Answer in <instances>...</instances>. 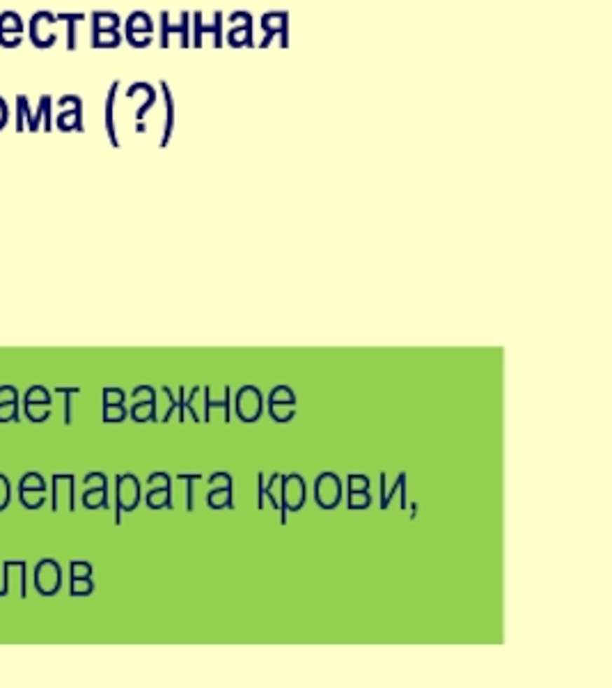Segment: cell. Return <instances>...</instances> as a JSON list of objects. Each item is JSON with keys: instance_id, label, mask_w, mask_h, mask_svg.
Wrapping results in <instances>:
<instances>
[{"instance_id": "obj_1", "label": "cell", "mask_w": 612, "mask_h": 688, "mask_svg": "<svg viewBox=\"0 0 612 688\" xmlns=\"http://www.w3.org/2000/svg\"><path fill=\"white\" fill-rule=\"evenodd\" d=\"M314 500L321 509H335L342 500V482L335 473H321L314 482Z\"/></svg>"}, {"instance_id": "obj_2", "label": "cell", "mask_w": 612, "mask_h": 688, "mask_svg": "<svg viewBox=\"0 0 612 688\" xmlns=\"http://www.w3.org/2000/svg\"><path fill=\"white\" fill-rule=\"evenodd\" d=\"M236 415L241 422H257L261 415V393L254 386H243L236 395Z\"/></svg>"}, {"instance_id": "obj_3", "label": "cell", "mask_w": 612, "mask_h": 688, "mask_svg": "<svg viewBox=\"0 0 612 688\" xmlns=\"http://www.w3.org/2000/svg\"><path fill=\"white\" fill-rule=\"evenodd\" d=\"M170 35H179V44L186 48L191 46V14L189 12H182L179 16V23H172L170 21V14L163 12L161 14V46H170Z\"/></svg>"}, {"instance_id": "obj_4", "label": "cell", "mask_w": 612, "mask_h": 688, "mask_svg": "<svg viewBox=\"0 0 612 688\" xmlns=\"http://www.w3.org/2000/svg\"><path fill=\"white\" fill-rule=\"evenodd\" d=\"M305 505V482L301 475H287L283 478V507L289 512H299Z\"/></svg>"}, {"instance_id": "obj_5", "label": "cell", "mask_w": 612, "mask_h": 688, "mask_svg": "<svg viewBox=\"0 0 612 688\" xmlns=\"http://www.w3.org/2000/svg\"><path fill=\"white\" fill-rule=\"evenodd\" d=\"M261 30L264 32H276V35L280 37L278 39V44L287 48L289 46V12H266L264 16H261Z\"/></svg>"}, {"instance_id": "obj_6", "label": "cell", "mask_w": 612, "mask_h": 688, "mask_svg": "<svg viewBox=\"0 0 612 688\" xmlns=\"http://www.w3.org/2000/svg\"><path fill=\"white\" fill-rule=\"evenodd\" d=\"M140 500V484L133 475H122L117 480V503L124 509V512H131V509L138 507Z\"/></svg>"}, {"instance_id": "obj_7", "label": "cell", "mask_w": 612, "mask_h": 688, "mask_svg": "<svg viewBox=\"0 0 612 688\" xmlns=\"http://www.w3.org/2000/svg\"><path fill=\"white\" fill-rule=\"evenodd\" d=\"M35 583H37L39 592H44V594L57 592V588H60V567L55 562H50V560L41 562L35 574Z\"/></svg>"}, {"instance_id": "obj_8", "label": "cell", "mask_w": 612, "mask_h": 688, "mask_svg": "<svg viewBox=\"0 0 612 688\" xmlns=\"http://www.w3.org/2000/svg\"><path fill=\"white\" fill-rule=\"evenodd\" d=\"M254 30H252V21L248 23H241V25H232V30L227 32V44L234 46V48H241V46H254Z\"/></svg>"}, {"instance_id": "obj_9", "label": "cell", "mask_w": 612, "mask_h": 688, "mask_svg": "<svg viewBox=\"0 0 612 688\" xmlns=\"http://www.w3.org/2000/svg\"><path fill=\"white\" fill-rule=\"evenodd\" d=\"M161 90H163V97H165V122H163V138H161V147H165L168 140L172 138V129H175V101H172V92H170L168 83H161Z\"/></svg>"}, {"instance_id": "obj_10", "label": "cell", "mask_w": 612, "mask_h": 688, "mask_svg": "<svg viewBox=\"0 0 612 688\" xmlns=\"http://www.w3.org/2000/svg\"><path fill=\"white\" fill-rule=\"evenodd\" d=\"M223 12H214V16H211L209 21H204V16H202V23H200V30H202V37L204 35H211L214 37V46L220 48L223 46Z\"/></svg>"}, {"instance_id": "obj_11", "label": "cell", "mask_w": 612, "mask_h": 688, "mask_svg": "<svg viewBox=\"0 0 612 688\" xmlns=\"http://www.w3.org/2000/svg\"><path fill=\"white\" fill-rule=\"evenodd\" d=\"M126 32H154V21L147 12H133L126 21Z\"/></svg>"}, {"instance_id": "obj_12", "label": "cell", "mask_w": 612, "mask_h": 688, "mask_svg": "<svg viewBox=\"0 0 612 688\" xmlns=\"http://www.w3.org/2000/svg\"><path fill=\"white\" fill-rule=\"evenodd\" d=\"M264 496L271 498V503H273V507L278 509V512H285V507H283V475H273L268 482V487L264 489Z\"/></svg>"}, {"instance_id": "obj_13", "label": "cell", "mask_w": 612, "mask_h": 688, "mask_svg": "<svg viewBox=\"0 0 612 688\" xmlns=\"http://www.w3.org/2000/svg\"><path fill=\"white\" fill-rule=\"evenodd\" d=\"M207 505L211 509H223V507L232 509L234 507V503H232V489H214L207 496Z\"/></svg>"}, {"instance_id": "obj_14", "label": "cell", "mask_w": 612, "mask_h": 688, "mask_svg": "<svg viewBox=\"0 0 612 688\" xmlns=\"http://www.w3.org/2000/svg\"><path fill=\"white\" fill-rule=\"evenodd\" d=\"M294 411H296V404H268V413L271 418L276 422L285 424L294 418Z\"/></svg>"}, {"instance_id": "obj_15", "label": "cell", "mask_w": 612, "mask_h": 688, "mask_svg": "<svg viewBox=\"0 0 612 688\" xmlns=\"http://www.w3.org/2000/svg\"><path fill=\"white\" fill-rule=\"evenodd\" d=\"M117 88H120V83H113V88H110V92H108V101H106V110H108L106 126H108V135H110V140H113V145H120V140H117V135H115V122H113V104H115Z\"/></svg>"}, {"instance_id": "obj_16", "label": "cell", "mask_w": 612, "mask_h": 688, "mask_svg": "<svg viewBox=\"0 0 612 688\" xmlns=\"http://www.w3.org/2000/svg\"><path fill=\"white\" fill-rule=\"evenodd\" d=\"M154 413H156V402H135L131 411L135 422H147L149 418H154Z\"/></svg>"}, {"instance_id": "obj_17", "label": "cell", "mask_w": 612, "mask_h": 688, "mask_svg": "<svg viewBox=\"0 0 612 688\" xmlns=\"http://www.w3.org/2000/svg\"><path fill=\"white\" fill-rule=\"evenodd\" d=\"M120 25V16L110 12H97L95 14V32L99 30H115Z\"/></svg>"}, {"instance_id": "obj_18", "label": "cell", "mask_w": 612, "mask_h": 688, "mask_svg": "<svg viewBox=\"0 0 612 688\" xmlns=\"http://www.w3.org/2000/svg\"><path fill=\"white\" fill-rule=\"evenodd\" d=\"M268 404H296V397L289 386H276L268 395Z\"/></svg>"}, {"instance_id": "obj_19", "label": "cell", "mask_w": 612, "mask_h": 688, "mask_svg": "<svg viewBox=\"0 0 612 688\" xmlns=\"http://www.w3.org/2000/svg\"><path fill=\"white\" fill-rule=\"evenodd\" d=\"M147 505L151 509L172 507V503H170V489H151L149 496H147Z\"/></svg>"}, {"instance_id": "obj_20", "label": "cell", "mask_w": 612, "mask_h": 688, "mask_svg": "<svg viewBox=\"0 0 612 688\" xmlns=\"http://www.w3.org/2000/svg\"><path fill=\"white\" fill-rule=\"evenodd\" d=\"M120 41H122V37L117 30H99V32H95V41H92V44L95 46H120Z\"/></svg>"}, {"instance_id": "obj_21", "label": "cell", "mask_w": 612, "mask_h": 688, "mask_svg": "<svg viewBox=\"0 0 612 688\" xmlns=\"http://www.w3.org/2000/svg\"><path fill=\"white\" fill-rule=\"evenodd\" d=\"M369 503L372 498L367 491H348V509H365Z\"/></svg>"}, {"instance_id": "obj_22", "label": "cell", "mask_w": 612, "mask_h": 688, "mask_svg": "<svg viewBox=\"0 0 612 688\" xmlns=\"http://www.w3.org/2000/svg\"><path fill=\"white\" fill-rule=\"evenodd\" d=\"M85 505L88 507H106V487H99L97 491H90L85 494Z\"/></svg>"}, {"instance_id": "obj_23", "label": "cell", "mask_w": 612, "mask_h": 688, "mask_svg": "<svg viewBox=\"0 0 612 688\" xmlns=\"http://www.w3.org/2000/svg\"><path fill=\"white\" fill-rule=\"evenodd\" d=\"M209 489H232V475L229 473H216L209 478Z\"/></svg>"}, {"instance_id": "obj_24", "label": "cell", "mask_w": 612, "mask_h": 688, "mask_svg": "<svg viewBox=\"0 0 612 688\" xmlns=\"http://www.w3.org/2000/svg\"><path fill=\"white\" fill-rule=\"evenodd\" d=\"M207 393V402H204V409H207V415L209 411L214 409V406H220V409H225V422H229V386L225 388V399L223 402H211V397H209V388L204 390Z\"/></svg>"}, {"instance_id": "obj_25", "label": "cell", "mask_w": 612, "mask_h": 688, "mask_svg": "<svg viewBox=\"0 0 612 688\" xmlns=\"http://www.w3.org/2000/svg\"><path fill=\"white\" fill-rule=\"evenodd\" d=\"M126 39H129V44L131 46H147L151 44V32H126Z\"/></svg>"}, {"instance_id": "obj_26", "label": "cell", "mask_w": 612, "mask_h": 688, "mask_svg": "<svg viewBox=\"0 0 612 688\" xmlns=\"http://www.w3.org/2000/svg\"><path fill=\"white\" fill-rule=\"evenodd\" d=\"M124 402V393L120 388H106L104 390V404L106 406H115Z\"/></svg>"}, {"instance_id": "obj_27", "label": "cell", "mask_w": 612, "mask_h": 688, "mask_svg": "<svg viewBox=\"0 0 612 688\" xmlns=\"http://www.w3.org/2000/svg\"><path fill=\"white\" fill-rule=\"evenodd\" d=\"M126 411L122 409V404H115V406H106V413H104V420L106 422H122L124 420Z\"/></svg>"}, {"instance_id": "obj_28", "label": "cell", "mask_w": 612, "mask_h": 688, "mask_svg": "<svg viewBox=\"0 0 612 688\" xmlns=\"http://www.w3.org/2000/svg\"><path fill=\"white\" fill-rule=\"evenodd\" d=\"M369 480L365 475H351L348 478V491H367Z\"/></svg>"}, {"instance_id": "obj_29", "label": "cell", "mask_w": 612, "mask_h": 688, "mask_svg": "<svg viewBox=\"0 0 612 688\" xmlns=\"http://www.w3.org/2000/svg\"><path fill=\"white\" fill-rule=\"evenodd\" d=\"M133 399H135V402H156V399H154V390H151L149 386L135 388L133 390Z\"/></svg>"}, {"instance_id": "obj_30", "label": "cell", "mask_w": 612, "mask_h": 688, "mask_svg": "<svg viewBox=\"0 0 612 688\" xmlns=\"http://www.w3.org/2000/svg\"><path fill=\"white\" fill-rule=\"evenodd\" d=\"M92 567L88 562H74L72 565V579H90Z\"/></svg>"}, {"instance_id": "obj_31", "label": "cell", "mask_w": 612, "mask_h": 688, "mask_svg": "<svg viewBox=\"0 0 612 688\" xmlns=\"http://www.w3.org/2000/svg\"><path fill=\"white\" fill-rule=\"evenodd\" d=\"M149 489H170V478L165 473H154L149 478Z\"/></svg>"}, {"instance_id": "obj_32", "label": "cell", "mask_w": 612, "mask_h": 688, "mask_svg": "<svg viewBox=\"0 0 612 688\" xmlns=\"http://www.w3.org/2000/svg\"><path fill=\"white\" fill-rule=\"evenodd\" d=\"M92 583L88 579H72V594H90Z\"/></svg>"}, {"instance_id": "obj_33", "label": "cell", "mask_w": 612, "mask_h": 688, "mask_svg": "<svg viewBox=\"0 0 612 688\" xmlns=\"http://www.w3.org/2000/svg\"><path fill=\"white\" fill-rule=\"evenodd\" d=\"M193 23H195V35H193V46H202V30H200V23H202V14L195 12L193 14Z\"/></svg>"}, {"instance_id": "obj_34", "label": "cell", "mask_w": 612, "mask_h": 688, "mask_svg": "<svg viewBox=\"0 0 612 688\" xmlns=\"http://www.w3.org/2000/svg\"><path fill=\"white\" fill-rule=\"evenodd\" d=\"M28 487H35L39 491H44V484H41L39 475H28V478L23 480V489H28Z\"/></svg>"}, {"instance_id": "obj_35", "label": "cell", "mask_w": 612, "mask_h": 688, "mask_svg": "<svg viewBox=\"0 0 612 688\" xmlns=\"http://www.w3.org/2000/svg\"><path fill=\"white\" fill-rule=\"evenodd\" d=\"M7 505V480L0 475V509Z\"/></svg>"}, {"instance_id": "obj_36", "label": "cell", "mask_w": 612, "mask_h": 688, "mask_svg": "<svg viewBox=\"0 0 612 688\" xmlns=\"http://www.w3.org/2000/svg\"><path fill=\"white\" fill-rule=\"evenodd\" d=\"M12 411H14L12 402H7V404H3V406H0V420H3V418H7V415H12Z\"/></svg>"}, {"instance_id": "obj_37", "label": "cell", "mask_w": 612, "mask_h": 688, "mask_svg": "<svg viewBox=\"0 0 612 688\" xmlns=\"http://www.w3.org/2000/svg\"><path fill=\"white\" fill-rule=\"evenodd\" d=\"M257 507L259 509L264 507V484H261V475H259V503H257Z\"/></svg>"}]
</instances>
